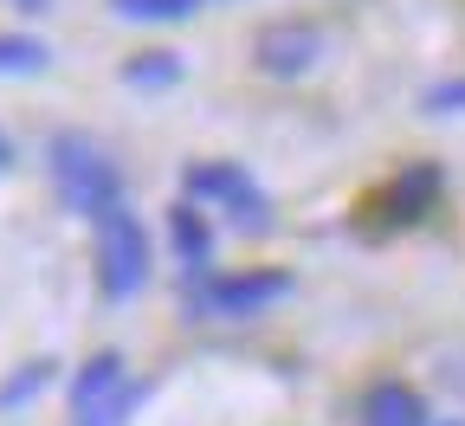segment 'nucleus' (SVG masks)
Here are the masks:
<instances>
[{
	"instance_id": "11",
	"label": "nucleus",
	"mask_w": 465,
	"mask_h": 426,
	"mask_svg": "<svg viewBox=\"0 0 465 426\" xmlns=\"http://www.w3.org/2000/svg\"><path fill=\"white\" fill-rule=\"evenodd\" d=\"M182 78V52H143V58H130L124 65V84H174Z\"/></svg>"
},
{
	"instance_id": "5",
	"label": "nucleus",
	"mask_w": 465,
	"mask_h": 426,
	"mask_svg": "<svg viewBox=\"0 0 465 426\" xmlns=\"http://www.w3.org/2000/svg\"><path fill=\"white\" fill-rule=\"evenodd\" d=\"M323 58V39H317V26H272V33H259V72H272V78H298V72H311Z\"/></svg>"
},
{
	"instance_id": "2",
	"label": "nucleus",
	"mask_w": 465,
	"mask_h": 426,
	"mask_svg": "<svg viewBox=\"0 0 465 426\" xmlns=\"http://www.w3.org/2000/svg\"><path fill=\"white\" fill-rule=\"evenodd\" d=\"M91 226H97V284H104V297H110V303L136 297V291L149 284V233H143V220H136L130 201H124V207H110V213L91 220Z\"/></svg>"
},
{
	"instance_id": "9",
	"label": "nucleus",
	"mask_w": 465,
	"mask_h": 426,
	"mask_svg": "<svg viewBox=\"0 0 465 426\" xmlns=\"http://www.w3.org/2000/svg\"><path fill=\"white\" fill-rule=\"evenodd\" d=\"M52 65L45 39H26V33H0V78H33Z\"/></svg>"
},
{
	"instance_id": "4",
	"label": "nucleus",
	"mask_w": 465,
	"mask_h": 426,
	"mask_svg": "<svg viewBox=\"0 0 465 426\" xmlns=\"http://www.w3.org/2000/svg\"><path fill=\"white\" fill-rule=\"evenodd\" d=\"M278 297H291V272H265V265H246V272H220L194 291V311L201 317H259L272 311Z\"/></svg>"
},
{
	"instance_id": "15",
	"label": "nucleus",
	"mask_w": 465,
	"mask_h": 426,
	"mask_svg": "<svg viewBox=\"0 0 465 426\" xmlns=\"http://www.w3.org/2000/svg\"><path fill=\"white\" fill-rule=\"evenodd\" d=\"M45 381H52V369H45V362H33V369H26V375H20V381H14L7 394H0V401L14 407V401H26V394H33V388H45Z\"/></svg>"
},
{
	"instance_id": "13",
	"label": "nucleus",
	"mask_w": 465,
	"mask_h": 426,
	"mask_svg": "<svg viewBox=\"0 0 465 426\" xmlns=\"http://www.w3.org/2000/svg\"><path fill=\"white\" fill-rule=\"evenodd\" d=\"M136 401H143V388H124V394H110L104 407H91V413H78V426H124Z\"/></svg>"
},
{
	"instance_id": "7",
	"label": "nucleus",
	"mask_w": 465,
	"mask_h": 426,
	"mask_svg": "<svg viewBox=\"0 0 465 426\" xmlns=\"http://www.w3.org/2000/svg\"><path fill=\"white\" fill-rule=\"evenodd\" d=\"M168 239H174V259H182L188 272H207V259H213V220L194 201H182L168 213Z\"/></svg>"
},
{
	"instance_id": "1",
	"label": "nucleus",
	"mask_w": 465,
	"mask_h": 426,
	"mask_svg": "<svg viewBox=\"0 0 465 426\" xmlns=\"http://www.w3.org/2000/svg\"><path fill=\"white\" fill-rule=\"evenodd\" d=\"M52 181H58V194H65V207L84 213V220H104L110 207H124V174H116V162L78 130L52 136Z\"/></svg>"
},
{
	"instance_id": "10",
	"label": "nucleus",
	"mask_w": 465,
	"mask_h": 426,
	"mask_svg": "<svg viewBox=\"0 0 465 426\" xmlns=\"http://www.w3.org/2000/svg\"><path fill=\"white\" fill-rule=\"evenodd\" d=\"M207 0H110L116 20H143V26H168V20H194Z\"/></svg>"
},
{
	"instance_id": "8",
	"label": "nucleus",
	"mask_w": 465,
	"mask_h": 426,
	"mask_svg": "<svg viewBox=\"0 0 465 426\" xmlns=\"http://www.w3.org/2000/svg\"><path fill=\"white\" fill-rule=\"evenodd\" d=\"M130 381H124V355H91L84 369H78V381H72V413H91V407H104L110 394H124Z\"/></svg>"
},
{
	"instance_id": "3",
	"label": "nucleus",
	"mask_w": 465,
	"mask_h": 426,
	"mask_svg": "<svg viewBox=\"0 0 465 426\" xmlns=\"http://www.w3.org/2000/svg\"><path fill=\"white\" fill-rule=\"evenodd\" d=\"M182 188H188L194 207H220L240 233H265L272 226V201H265V188H259L240 162H194L182 174Z\"/></svg>"
},
{
	"instance_id": "16",
	"label": "nucleus",
	"mask_w": 465,
	"mask_h": 426,
	"mask_svg": "<svg viewBox=\"0 0 465 426\" xmlns=\"http://www.w3.org/2000/svg\"><path fill=\"white\" fill-rule=\"evenodd\" d=\"M0 168H14V143H7V130H0Z\"/></svg>"
},
{
	"instance_id": "14",
	"label": "nucleus",
	"mask_w": 465,
	"mask_h": 426,
	"mask_svg": "<svg viewBox=\"0 0 465 426\" xmlns=\"http://www.w3.org/2000/svg\"><path fill=\"white\" fill-rule=\"evenodd\" d=\"M427 110H433V116H459V110H465V78L433 84V91H427Z\"/></svg>"
},
{
	"instance_id": "12",
	"label": "nucleus",
	"mask_w": 465,
	"mask_h": 426,
	"mask_svg": "<svg viewBox=\"0 0 465 426\" xmlns=\"http://www.w3.org/2000/svg\"><path fill=\"white\" fill-rule=\"evenodd\" d=\"M427 194H433V174H407L401 188L388 194V201H401V207H394V220H414V213H427Z\"/></svg>"
},
{
	"instance_id": "6",
	"label": "nucleus",
	"mask_w": 465,
	"mask_h": 426,
	"mask_svg": "<svg viewBox=\"0 0 465 426\" xmlns=\"http://www.w3.org/2000/svg\"><path fill=\"white\" fill-rule=\"evenodd\" d=\"M362 426H433V413L407 381H375L362 394Z\"/></svg>"
}]
</instances>
